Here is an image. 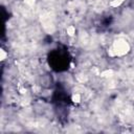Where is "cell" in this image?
<instances>
[{"label": "cell", "mask_w": 134, "mask_h": 134, "mask_svg": "<svg viewBox=\"0 0 134 134\" xmlns=\"http://www.w3.org/2000/svg\"><path fill=\"white\" fill-rule=\"evenodd\" d=\"M67 34H68L69 36H73V35L75 34V28H74L73 26H69V27H67Z\"/></svg>", "instance_id": "obj_3"}, {"label": "cell", "mask_w": 134, "mask_h": 134, "mask_svg": "<svg viewBox=\"0 0 134 134\" xmlns=\"http://www.w3.org/2000/svg\"><path fill=\"white\" fill-rule=\"evenodd\" d=\"M129 50H130V46L125 40H116L108 52L111 57H116V55H124L128 53Z\"/></svg>", "instance_id": "obj_1"}, {"label": "cell", "mask_w": 134, "mask_h": 134, "mask_svg": "<svg viewBox=\"0 0 134 134\" xmlns=\"http://www.w3.org/2000/svg\"><path fill=\"white\" fill-rule=\"evenodd\" d=\"M72 100H73L74 103H80V102H81V95H80L79 93L73 94V95H72Z\"/></svg>", "instance_id": "obj_4"}, {"label": "cell", "mask_w": 134, "mask_h": 134, "mask_svg": "<svg viewBox=\"0 0 134 134\" xmlns=\"http://www.w3.org/2000/svg\"><path fill=\"white\" fill-rule=\"evenodd\" d=\"M5 58H6V53L4 52V50H3V49H1V60L3 61Z\"/></svg>", "instance_id": "obj_7"}, {"label": "cell", "mask_w": 134, "mask_h": 134, "mask_svg": "<svg viewBox=\"0 0 134 134\" xmlns=\"http://www.w3.org/2000/svg\"><path fill=\"white\" fill-rule=\"evenodd\" d=\"M24 1H25L26 4H28V5H30V6H32V5L35 4V2H36V0H24Z\"/></svg>", "instance_id": "obj_6"}, {"label": "cell", "mask_w": 134, "mask_h": 134, "mask_svg": "<svg viewBox=\"0 0 134 134\" xmlns=\"http://www.w3.org/2000/svg\"><path fill=\"white\" fill-rule=\"evenodd\" d=\"M122 2H124V0H112V1L110 2V5H111L112 7H117V6H119Z\"/></svg>", "instance_id": "obj_2"}, {"label": "cell", "mask_w": 134, "mask_h": 134, "mask_svg": "<svg viewBox=\"0 0 134 134\" xmlns=\"http://www.w3.org/2000/svg\"><path fill=\"white\" fill-rule=\"evenodd\" d=\"M111 74H112V71L111 70H107V71H104L102 73L103 76H111Z\"/></svg>", "instance_id": "obj_5"}]
</instances>
